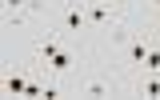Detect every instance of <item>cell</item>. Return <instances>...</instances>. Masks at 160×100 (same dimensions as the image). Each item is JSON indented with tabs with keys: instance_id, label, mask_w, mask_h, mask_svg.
Here are the masks:
<instances>
[{
	"instance_id": "obj_1",
	"label": "cell",
	"mask_w": 160,
	"mask_h": 100,
	"mask_svg": "<svg viewBox=\"0 0 160 100\" xmlns=\"http://www.w3.org/2000/svg\"><path fill=\"white\" fill-rule=\"evenodd\" d=\"M68 92H76V96H120V92H128V76L120 72H76L72 84H68Z\"/></svg>"
},
{
	"instance_id": "obj_2",
	"label": "cell",
	"mask_w": 160,
	"mask_h": 100,
	"mask_svg": "<svg viewBox=\"0 0 160 100\" xmlns=\"http://www.w3.org/2000/svg\"><path fill=\"white\" fill-rule=\"evenodd\" d=\"M128 92H136V96H160V72H140V76H132Z\"/></svg>"
},
{
	"instance_id": "obj_3",
	"label": "cell",
	"mask_w": 160,
	"mask_h": 100,
	"mask_svg": "<svg viewBox=\"0 0 160 100\" xmlns=\"http://www.w3.org/2000/svg\"><path fill=\"white\" fill-rule=\"evenodd\" d=\"M104 4H112V8H116V12H124V16H128V12H132V0H104Z\"/></svg>"
}]
</instances>
